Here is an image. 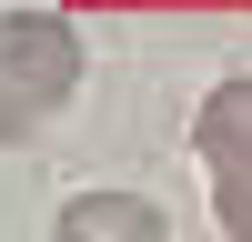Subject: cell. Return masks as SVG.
Returning a JSON list of instances; mask_svg holds the SVG:
<instances>
[{"instance_id": "obj_1", "label": "cell", "mask_w": 252, "mask_h": 242, "mask_svg": "<svg viewBox=\"0 0 252 242\" xmlns=\"http://www.w3.org/2000/svg\"><path fill=\"white\" fill-rule=\"evenodd\" d=\"M81 91V40L61 10H0V141H31Z\"/></svg>"}, {"instance_id": "obj_2", "label": "cell", "mask_w": 252, "mask_h": 242, "mask_svg": "<svg viewBox=\"0 0 252 242\" xmlns=\"http://www.w3.org/2000/svg\"><path fill=\"white\" fill-rule=\"evenodd\" d=\"M51 242H172V222H161L152 192H71Z\"/></svg>"}, {"instance_id": "obj_3", "label": "cell", "mask_w": 252, "mask_h": 242, "mask_svg": "<svg viewBox=\"0 0 252 242\" xmlns=\"http://www.w3.org/2000/svg\"><path fill=\"white\" fill-rule=\"evenodd\" d=\"M192 151L212 161V172H252V71L202 91V111H192Z\"/></svg>"}, {"instance_id": "obj_4", "label": "cell", "mask_w": 252, "mask_h": 242, "mask_svg": "<svg viewBox=\"0 0 252 242\" xmlns=\"http://www.w3.org/2000/svg\"><path fill=\"white\" fill-rule=\"evenodd\" d=\"M212 222L232 242H252V172H212Z\"/></svg>"}]
</instances>
